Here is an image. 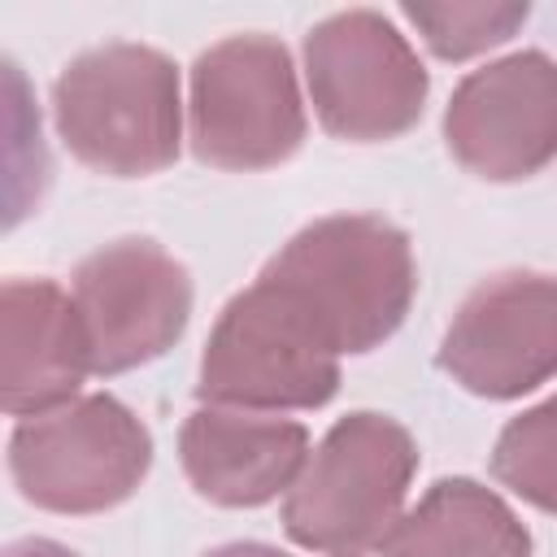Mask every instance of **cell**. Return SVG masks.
Returning <instances> with one entry per match:
<instances>
[{"label":"cell","mask_w":557,"mask_h":557,"mask_svg":"<svg viewBox=\"0 0 557 557\" xmlns=\"http://www.w3.org/2000/svg\"><path fill=\"white\" fill-rule=\"evenodd\" d=\"M196 392L209 405L252 413L318 409L339 392V357L326 352L265 283H252L218 313Z\"/></svg>","instance_id":"7"},{"label":"cell","mask_w":557,"mask_h":557,"mask_svg":"<svg viewBox=\"0 0 557 557\" xmlns=\"http://www.w3.org/2000/svg\"><path fill=\"white\" fill-rule=\"evenodd\" d=\"M287 313L335 357L379 348L418 292L413 248L374 213H331L296 231L257 274Z\"/></svg>","instance_id":"1"},{"label":"cell","mask_w":557,"mask_h":557,"mask_svg":"<svg viewBox=\"0 0 557 557\" xmlns=\"http://www.w3.org/2000/svg\"><path fill=\"white\" fill-rule=\"evenodd\" d=\"M148 466V426L104 392L22 418L9 435V474L17 492L52 513L113 509L135 496Z\"/></svg>","instance_id":"4"},{"label":"cell","mask_w":557,"mask_h":557,"mask_svg":"<svg viewBox=\"0 0 557 557\" xmlns=\"http://www.w3.org/2000/svg\"><path fill=\"white\" fill-rule=\"evenodd\" d=\"M187 483L226 509H257L292 492L309 461V431L292 418L205 405L178 431Z\"/></svg>","instance_id":"12"},{"label":"cell","mask_w":557,"mask_h":557,"mask_svg":"<svg viewBox=\"0 0 557 557\" xmlns=\"http://www.w3.org/2000/svg\"><path fill=\"white\" fill-rule=\"evenodd\" d=\"M305 78L322 131L348 144L405 135L431 91L409 39L374 9L322 17L305 35Z\"/></svg>","instance_id":"6"},{"label":"cell","mask_w":557,"mask_h":557,"mask_svg":"<svg viewBox=\"0 0 557 557\" xmlns=\"http://www.w3.org/2000/svg\"><path fill=\"white\" fill-rule=\"evenodd\" d=\"M74 309L91 374H122L178 344L191 318V274L152 239H113L78 261Z\"/></svg>","instance_id":"8"},{"label":"cell","mask_w":557,"mask_h":557,"mask_svg":"<svg viewBox=\"0 0 557 557\" xmlns=\"http://www.w3.org/2000/svg\"><path fill=\"white\" fill-rule=\"evenodd\" d=\"M492 474L527 505L557 513V396L505 422L492 448Z\"/></svg>","instance_id":"14"},{"label":"cell","mask_w":557,"mask_h":557,"mask_svg":"<svg viewBox=\"0 0 557 557\" xmlns=\"http://www.w3.org/2000/svg\"><path fill=\"white\" fill-rule=\"evenodd\" d=\"M387 557H531L518 513L474 479H440L387 535Z\"/></svg>","instance_id":"13"},{"label":"cell","mask_w":557,"mask_h":557,"mask_svg":"<svg viewBox=\"0 0 557 557\" xmlns=\"http://www.w3.org/2000/svg\"><path fill=\"white\" fill-rule=\"evenodd\" d=\"M418 470L413 435L387 413H348L309 453L283 500V531L331 557L383 548Z\"/></svg>","instance_id":"3"},{"label":"cell","mask_w":557,"mask_h":557,"mask_svg":"<svg viewBox=\"0 0 557 557\" xmlns=\"http://www.w3.org/2000/svg\"><path fill=\"white\" fill-rule=\"evenodd\" d=\"M440 370L483 400H513L557 374V278L509 270L483 278L440 339Z\"/></svg>","instance_id":"9"},{"label":"cell","mask_w":557,"mask_h":557,"mask_svg":"<svg viewBox=\"0 0 557 557\" xmlns=\"http://www.w3.org/2000/svg\"><path fill=\"white\" fill-rule=\"evenodd\" d=\"M91 374V348L74 296L48 278L0 287V405L13 418L61 409Z\"/></svg>","instance_id":"11"},{"label":"cell","mask_w":557,"mask_h":557,"mask_svg":"<svg viewBox=\"0 0 557 557\" xmlns=\"http://www.w3.org/2000/svg\"><path fill=\"white\" fill-rule=\"evenodd\" d=\"M191 152L213 170H270L305 139L292 52L274 35H231L191 65Z\"/></svg>","instance_id":"5"},{"label":"cell","mask_w":557,"mask_h":557,"mask_svg":"<svg viewBox=\"0 0 557 557\" xmlns=\"http://www.w3.org/2000/svg\"><path fill=\"white\" fill-rule=\"evenodd\" d=\"M4 557H78V553H70V548L57 544V540H22V544H13Z\"/></svg>","instance_id":"16"},{"label":"cell","mask_w":557,"mask_h":557,"mask_svg":"<svg viewBox=\"0 0 557 557\" xmlns=\"http://www.w3.org/2000/svg\"><path fill=\"white\" fill-rule=\"evenodd\" d=\"M400 13L422 30L426 48L444 61H466L505 44L531 13L522 0H474V4H400Z\"/></svg>","instance_id":"15"},{"label":"cell","mask_w":557,"mask_h":557,"mask_svg":"<svg viewBox=\"0 0 557 557\" xmlns=\"http://www.w3.org/2000/svg\"><path fill=\"white\" fill-rule=\"evenodd\" d=\"M444 144L487 183L540 174L557 157V61L531 48L470 70L444 109Z\"/></svg>","instance_id":"10"},{"label":"cell","mask_w":557,"mask_h":557,"mask_svg":"<svg viewBox=\"0 0 557 557\" xmlns=\"http://www.w3.org/2000/svg\"><path fill=\"white\" fill-rule=\"evenodd\" d=\"M205 557H287V553H278L270 544H222V548H213Z\"/></svg>","instance_id":"17"},{"label":"cell","mask_w":557,"mask_h":557,"mask_svg":"<svg viewBox=\"0 0 557 557\" xmlns=\"http://www.w3.org/2000/svg\"><path fill=\"white\" fill-rule=\"evenodd\" d=\"M52 113L65 148L109 178H148L174 165L183 144L178 70L148 44L78 52L57 74Z\"/></svg>","instance_id":"2"}]
</instances>
